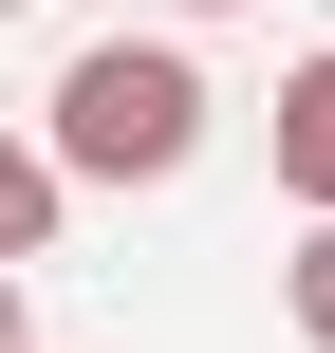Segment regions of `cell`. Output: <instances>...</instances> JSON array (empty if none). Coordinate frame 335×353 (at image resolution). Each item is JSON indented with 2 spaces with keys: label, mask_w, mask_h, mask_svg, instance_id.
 I'll use <instances>...</instances> for the list:
<instances>
[{
  "label": "cell",
  "mask_w": 335,
  "mask_h": 353,
  "mask_svg": "<svg viewBox=\"0 0 335 353\" xmlns=\"http://www.w3.org/2000/svg\"><path fill=\"white\" fill-rule=\"evenodd\" d=\"M0 19H19V0H0Z\"/></svg>",
  "instance_id": "cell-7"
},
{
  "label": "cell",
  "mask_w": 335,
  "mask_h": 353,
  "mask_svg": "<svg viewBox=\"0 0 335 353\" xmlns=\"http://www.w3.org/2000/svg\"><path fill=\"white\" fill-rule=\"evenodd\" d=\"M280 186L335 223V56H298V74H280Z\"/></svg>",
  "instance_id": "cell-3"
},
{
  "label": "cell",
  "mask_w": 335,
  "mask_h": 353,
  "mask_svg": "<svg viewBox=\"0 0 335 353\" xmlns=\"http://www.w3.org/2000/svg\"><path fill=\"white\" fill-rule=\"evenodd\" d=\"M0 353H19V279H0Z\"/></svg>",
  "instance_id": "cell-5"
},
{
  "label": "cell",
  "mask_w": 335,
  "mask_h": 353,
  "mask_svg": "<svg viewBox=\"0 0 335 353\" xmlns=\"http://www.w3.org/2000/svg\"><path fill=\"white\" fill-rule=\"evenodd\" d=\"M186 149H205V56L186 37H93L56 74V168L75 186H168Z\"/></svg>",
  "instance_id": "cell-1"
},
{
  "label": "cell",
  "mask_w": 335,
  "mask_h": 353,
  "mask_svg": "<svg viewBox=\"0 0 335 353\" xmlns=\"http://www.w3.org/2000/svg\"><path fill=\"white\" fill-rule=\"evenodd\" d=\"M186 19H224V0H186Z\"/></svg>",
  "instance_id": "cell-6"
},
{
  "label": "cell",
  "mask_w": 335,
  "mask_h": 353,
  "mask_svg": "<svg viewBox=\"0 0 335 353\" xmlns=\"http://www.w3.org/2000/svg\"><path fill=\"white\" fill-rule=\"evenodd\" d=\"M56 205H75V168H56L37 130H0V279H19V261H56Z\"/></svg>",
  "instance_id": "cell-2"
},
{
  "label": "cell",
  "mask_w": 335,
  "mask_h": 353,
  "mask_svg": "<svg viewBox=\"0 0 335 353\" xmlns=\"http://www.w3.org/2000/svg\"><path fill=\"white\" fill-rule=\"evenodd\" d=\"M280 298H298V335L335 353V223H317V242H298V261H280Z\"/></svg>",
  "instance_id": "cell-4"
}]
</instances>
